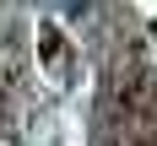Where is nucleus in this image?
<instances>
[{"label":"nucleus","mask_w":157,"mask_h":146,"mask_svg":"<svg viewBox=\"0 0 157 146\" xmlns=\"http://www.w3.org/2000/svg\"><path fill=\"white\" fill-rule=\"evenodd\" d=\"M109 108H114V119H119L125 130L157 119V70H152V60L136 54V60L114 65V76H109Z\"/></svg>","instance_id":"1"}]
</instances>
